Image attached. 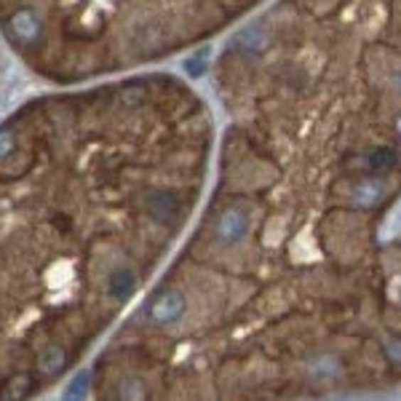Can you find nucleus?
I'll return each mask as SVG.
<instances>
[{"mask_svg": "<svg viewBox=\"0 0 401 401\" xmlns=\"http://www.w3.org/2000/svg\"><path fill=\"white\" fill-rule=\"evenodd\" d=\"M9 33L16 43L22 46H35L43 35V24H41V16L33 11V9H19V11L11 14L9 19Z\"/></svg>", "mask_w": 401, "mask_h": 401, "instance_id": "1", "label": "nucleus"}, {"mask_svg": "<svg viewBox=\"0 0 401 401\" xmlns=\"http://www.w3.org/2000/svg\"><path fill=\"white\" fill-rule=\"evenodd\" d=\"M182 313H185V297L174 289L161 292L156 300H153V305H150V319L156 324H164V326L179 321Z\"/></svg>", "mask_w": 401, "mask_h": 401, "instance_id": "2", "label": "nucleus"}, {"mask_svg": "<svg viewBox=\"0 0 401 401\" xmlns=\"http://www.w3.org/2000/svg\"><path fill=\"white\" fill-rule=\"evenodd\" d=\"M249 230V220H246L244 212H238V209H228V212L217 220V228H214V235H217V241H223V244H235V241H241Z\"/></svg>", "mask_w": 401, "mask_h": 401, "instance_id": "3", "label": "nucleus"}, {"mask_svg": "<svg viewBox=\"0 0 401 401\" xmlns=\"http://www.w3.org/2000/svg\"><path fill=\"white\" fill-rule=\"evenodd\" d=\"M107 289H110V297L112 300H129L137 289V276H134L129 267H118V270H112L110 273V281H107Z\"/></svg>", "mask_w": 401, "mask_h": 401, "instance_id": "4", "label": "nucleus"}, {"mask_svg": "<svg viewBox=\"0 0 401 401\" xmlns=\"http://www.w3.org/2000/svg\"><path fill=\"white\" fill-rule=\"evenodd\" d=\"M353 196H356V200L361 206H378L380 200L388 196V188H385V182H380V179H375V177H367L353 188Z\"/></svg>", "mask_w": 401, "mask_h": 401, "instance_id": "5", "label": "nucleus"}, {"mask_svg": "<svg viewBox=\"0 0 401 401\" xmlns=\"http://www.w3.org/2000/svg\"><path fill=\"white\" fill-rule=\"evenodd\" d=\"M147 212H150V217L156 223H169V220H174L179 214V203L171 196H166V193H158V196L147 200Z\"/></svg>", "mask_w": 401, "mask_h": 401, "instance_id": "6", "label": "nucleus"}, {"mask_svg": "<svg viewBox=\"0 0 401 401\" xmlns=\"http://www.w3.org/2000/svg\"><path fill=\"white\" fill-rule=\"evenodd\" d=\"M267 43H270V35H267L265 27H249V30H244V33L235 38V46L241 48V51H255V54H262L267 48Z\"/></svg>", "mask_w": 401, "mask_h": 401, "instance_id": "7", "label": "nucleus"}, {"mask_svg": "<svg viewBox=\"0 0 401 401\" xmlns=\"http://www.w3.org/2000/svg\"><path fill=\"white\" fill-rule=\"evenodd\" d=\"M65 364H67V353L59 346L46 348V353L41 356V369H43L46 375H56V372H62Z\"/></svg>", "mask_w": 401, "mask_h": 401, "instance_id": "8", "label": "nucleus"}, {"mask_svg": "<svg viewBox=\"0 0 401 401\" xmlns=\"http://www.w3.org/2000/svg\"><path fill=\"white\" fill-rule=\"evenodd\" d=\"M367 164L372 171H380V174H383V171H390V169L396 166V153H393L390 147H378V150L369 153Z\"/></svg>", "mask_w": 401, "mask_h": 401, "instance_id": "9", "label": "nucleus"}, {"mask_svg": "<svg viewBox=\"0 0 401 401\" xmlns=\"http://www.w3.org/2000/svg\"><path fill=\"white\" fill-rule=\"evenodd\" d=\"M209 59H212V48L206 46V48L196 51L193 56H188L185 67H188V73L193 75V78H200V75H203V70H206V65H209Z\"/></svg>", "mask_w": 401, "mask_h": 401, "instance_id": "10", "label": "nucleus"}, {"mask_svg": "<svg viewBox=\"0 0 401 401\" xmlns=\"http://www.w3.org/2000/svg\"><path fill=\"white\" fill-rule=\"evenodd\" d=\"M89 383H91V375H89V372H80L78 378L73 380L70 385H67L65 399H67V401H73V399H83V396H86V390H89Z\"/></svg>", "mask_w": 401, "mask_h": 401, "instance_id": "11", "label": "nucleus"}, {"mask_svg": "<svg viewBox=\"0 0 401 401\" xmlns=\"http://www.w3.org/2000/svg\"><path fill=\"white\" fill-rule=\"evenodd\" d=\"M14 150H16V137H14V132H9V129H0V161L11 156Z\"/></svg>", "mask_w": 401, "mask_h": 401, "instance_id": "12", "label": "nucleus"}, {"mask_svg": "<svg viewBox=\"0 0 401 401\" xmlns=\"http://www.w3.org/2000/svg\"><path fill=\"white\" fill-rule=\"evenodd\" d=\"M388 356H390V361H396V364H399V361H401V340H390V343H388Z\"/></svg>", "mask_w": 401, "mask_h": 401, "instance_id": "13", "label": "nucleus"}]
</instances>
